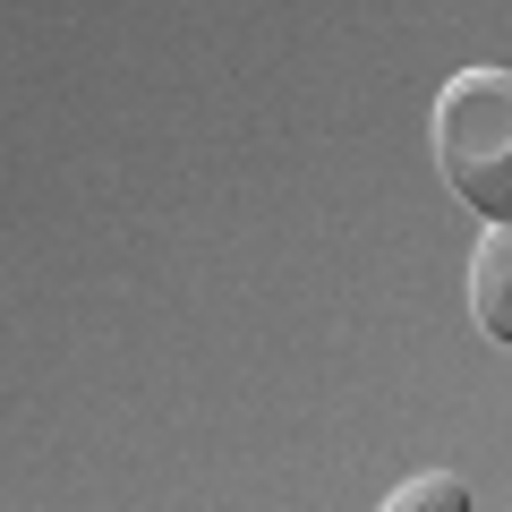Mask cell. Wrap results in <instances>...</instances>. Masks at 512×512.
I'll use <instances>...</instances> for the list:
<instances>
[{"mask_svg": "<svg viewBox=\"0 0 512 512\" xmlns=\"http://www.w3.org/2000/svg\"><path fill=\"white\" fill-rule=\"evenodd\" d=\"M436 163L461 205L487 222L512 214V77L504 69H461L436 94Z\"/></svg>", "mask_w": 512, "mask_h": 512, "instance_id": "1", "label": "cell"}, {"mask_svg": "<svg viewBox=\"0 0 512 512\" xmlns=\"http://www.w3.org/2000/svg\"><path fill=\"white\" fill-rule=\"evenodd\" d=\"M470 308L487 342H512V231L504 222H487V239L470 256Z\"/></svg>", "mask_w": 512, "mask_h": 512, "instance_id": "2", "label": "cell"}, {"mask_svg": "<svg viewBox=\"0 0 512 512\" xmlns=\"http://www.w3.org/2000/svg\"><path fill=\"white\" fill-rule=\"evenodd\" d=\"M427 504H436V512H461V504H470V487L436 470V478H410V487L393 495V512H427Z\"/></svg>", "mask_w": 512, "mask_h": 512, "instance_id": "3", "label": "cell"}]
</instances>
